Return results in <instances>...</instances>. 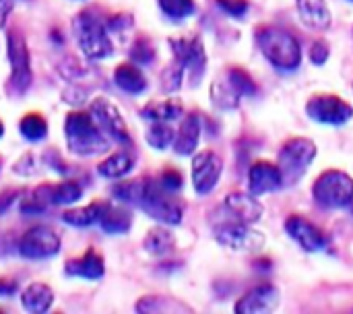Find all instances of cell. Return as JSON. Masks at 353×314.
Listing matches in <instances>:
<instances>
[{
    "label": "cell",
    "instance_id": "obj_1",
    "mask_svg": "<svg viewBox=\"0 0 353 314\" xmlns=\"http://www.w3.org/2000/svg\"><path fill=\"white\" fill-rule=\"evenodd\" d=\"M265 58L279 70H296L302 62V48L294 33L275 25H263L254 33Z\"/></svg>",
    "mask_w": 353,
    "mask_h": 314
},
{
    "label": "cell",
    "instance_id": "obj_2",
    "mask_svg": "<svg viewBox=\"0 0 353 314\" xmlns=\"http://www.w3.org/2000/svg\"><path fill=\"white\" fill-rule=\"evenodd\" d=\"M64 133H66L68 149L83 157L103 153L110 147V143L97 128L93 116L85 112H70L64 122Z\"/></svg>",
    "mask_w": 353,
    "mask_h": 314
},
{
    "label": "cell",
    "instance_id": "obj_3",
    "mask_svg": "<svg viewBox=\"0 0 353 314\" xmlns=\"http://www.w3.org/2000/svg\"><path fill=\"white\" fill-rule=\"evenodd\" d=\"M72 33L77 37V43H79L81 52L89 60H101V58H108L114 52V46H112V39L108 35L105 25L91 10H83V12H79L74 17Z\"/></svg>",
    "mask_w": 353,
    "mask_h": 314
},
{
    "label": "cell",
    "instance_id": "obj_4",
    "mask_svg": "<svg viewBox=\"0 0 353 314\" xmlns=\"http://www.w3.org/2000/svg\"><path fill=\"white\" fill-rule=\"evenodd\" d=\"M254 93H256V83L240 66H230L211 85V101L219 110H234L238 108L244 95H254Z\"/></svg>",
    "mask_w": 353,
    "mask_h": 314
},
{
    "label": "cell",
    "instance_id": "obj_5",
    "mask_svg": "<svg viewBox=\"0 0 353 314\" xmlns=\"http://www.w3.org/2000/svg\"><path fill=\"white\" fill-rule=\"evenodd\" d=\"M316 157V145L310 139H290L281 151H279V159H277V168L281 172V180L283 186H294L302 180V176L306 174V170L310 168V164Z\"/></svg>",
    "mask_w": 353,
    "mask_h": 314
},
{
    "label": "cell",
    "instance_id": "obj_6",
    "mask_svg": "<svg viewBox=\"0 0 353 314\" xmlns=\"http://www.w3.org/2000/svg\"><path fill=\"white\" fill-rule=\"evenodd\" d=\"M312 197L325 209H343L353 203V178L341 170H327L316 178Z\"/></svg>",
    "mask_w": 353,
    "mask_h": 314
},
{
    "label": "cell",
    "instance_id": "obj_7",
    "mask_svg": "<svg viewBox=\"0 0 353 314\" xmlns=\"http://www.w3.org/2000/svg\"><path fill=\"white\" fill-rule=\"evenodd\" d=\"M172 195L174 193L163 188V184L159 180L147 178V186H145V193H143L139 205L155 222L168 224V226H178L182 222V207H180V203H176L172 199Z\"/></svg>",
    "mask_w": 353,
    "mask_h": 314
},
{
    "label": "cell",
    "instance_id": "obj_8",
    "mask_svg": "<svg viewBox=\"0 0 353 314\" xmlns=\"http://www.w3.org/2000/svg\"><path fill=\"white\" fill-rule=\"evenodd\" d=\"M83 197V188L77 182L41 184L33 190L31 199L21 205L23 213H41L50 205H72Z\"/></svg>",
    "mask_w": 353,
    "mask_h": 314
},
{
    "label": "cell",
    "instance_id": "obj_9",
    "mask_svg": "<svg viewBox=\"0 0 353 314\" xmlns=\"http://www.w3.org/2000/svg\"><path fill=\"white\" fill-rule=\"evenodd\" d=\"M263 215V205L254 199V195L244 193H232L225 197V201L213 211L211 222L213 226L225 224V222H238V224H256Z\"/></svg>",
    "mask_w": 353,
    "mask_h": 314
},
{
    "label": "cell",
    "instance_id": "obj_10",
    "mask_svg": "<svg viewBox=\"0 0 353 314\" xmlns=\"http://www.w3.org/2000/svg\"><path fill=\"white\" fill-rule=\"evenodd\" d=\"M215 238L219 244L240 251V253H259L265 246V234L250 228V224H238V222H225L217 224Z\"/></svg>",
    "mask_w": 353,
    "mask_h": 314
},
{
    "label": "cell",
    "instance_id": "obj_11",
    "mask_svg": "<svg viewBox=\"0 0 353 314\" xmlns=\"http://www.w3.org/2000/svg\"><path fill=\"white\" fill-rule=\"evenodd\" d=\"M170 48L174 52L176 62H180L190 72V85L196 87L205 68H207V52L199 35H184L170 39Z\"/></svg>",
    "mask_w": 353,
    "mask_h": 314
},
{
    "label": "cell",
    "instance_id": "obj_12",
    "mask_svg": "<svg viewBox=\"0 0 353 314\" xmlns=\"http://www.w3.org/2000/svg\"><path fill=\"white\" fill-rule=\"evenodd\" d=\"M306 112L312 120L321 124H345L347 120L353 118V108L341 97L337 95H312L306 104Z\"/></svg>",
    "mask_w": 353,
    "mask_h": 314
},
{
    "label": "cell",
    "instance_id": "obj_13",
    "mask_svg": "<svg viewBox=\"0 0 353 314\" xmlns=\"http://www.w3.org/2000/svg\"><path fill=\"white\" fill-rule=\"evenodd\" d=\"M91 116H93L95 124H99V128L105 130L114 141H118L122 145L132 143L122 114L118 112V108L108 97H95L91 101Z\"/></svg>",
    "mask_w": 353,
    "mask_h": 314
},
{
    "label": "cell",
    "instance_id": "obj_14",
    "mask_svg": "<svg viewBox=\"0 0 353 314\" xmlns=\"http://www.w3.org/2000/svg\"><path fill=\"white\" fill-rule=\"evenodd\" d=\"M8 62L12 68L10 83L19 93H23L31 85V64H29V52H27L25 37L19 29L8 31Z\"/></svg>",
    "mask_w": 353,
    "mask_h": 314
},
{
    "label": "cell",
    "instance_id": "obj_15",
    "mask_svg": "<svg viewBox=\"0 0 353 314\" xmlns=\"http://www.w3.org/2000/svg\"><path fill=\"white\" fill-rule=\"evenodd\" d=\"M223 172V161L215 151H201L194 159H192V184L194 190L199 195H209Z\"/></svg>",
    "mask_w": 353,
    "mask_h": 314
},
{
    "label": "cell",
    "instance_id": "obj_16",
    "mask_svg": "<svg viewBox=\"0 0 353 314\" xmlns=\"http://www.w3.org/2000/svg\"><path fill=\"white\" fill-rule=\"evenodd\" d=\"M60 251V238L46 226H35L21 238L19 253L25 259H48Z\"/></svg>",
    "mask_w": 353,
    "mask_h": 314
},
{
    "label": "cell",
    "instance_id": "obj_17",
    "mask_svg": "<svg viewBox=\"0 0 353 314\" xmlns=\"http://www.w3.org/2000/svg\"><path fill=\"white\" fill-rule=\"evenodd\" d=\"M285 232L306 253H319L327 246V236L302 215H290L285 219Z\"/></svg>",
    "mask_w": 353,
    "mask_h": 314
},
{
    "label": "cell",
    "instance_id": "obj_18",
    "mask_svg": "<svg viewBox=\"0 0 353 314\" xmlns=\"http://www.w3.org/2000/svg\"><path fill=\"white\" fill-rule=\"evenodd\" d=\"M279 304V292L277 288L263 284L252 290H248L236 304L238 314H267L273 313Z\"/></svg>",
    "mask_w": 353,
    "mask_h": 314
},
{
    "label": "cell",
    "instance_id": "obj_19",
    "mask_svg": "<svg viewBox=\"0 0 353 314\" xmlns=\"http://www.w3.org/2000/svg\"><path fill=\"white\" fill-rule=\"evenodd\" d=\"M281 186H283V180H281V172L277 166H273L269 161H254L252 164L250 174H248L250 195L261 197V195L279 190Z\"/></svg>",
    "mask_w": 353,
    "mask_h": 314
},
{
    "label": "cell",
    "instance_id": "obj_20",
    "mask_svg": "<svg viewBox=\"0 0 353 314\" xmlns=\"http://www.w3.org/2000/svg\"><path fill=\"white\" fill-rule=\"evenodd\" d=\"M300 19L306 27L314 31H327L333 23L327 0H296Z\"/></svg>",
    "mask_w": 353,
    "mask_h": 314
},
{
    "label": "cell",
    "instance_id": "obj_21",
    "mask_svg": "<svg viewBox=\"0 0 353 314\" xmlns=\"http://www.w3.org/2000/svg\"><path fill=\"white\" fill-rule=\"evenodd\" d=\"M66 273L72 277H83V279H101L105 273L103 259L97 251L89 248L81 259H70L64 265Z\"/></svg>",
    "mask_w": 353,
    "mask_h": 314
},
{
    "label": "cell",
    "instance_id": "obj_22",
    "mask_svg": "<svg viewBox=\"0 0 353 314\" xmlns=\"http://www.w3.org/2000/svg\"><path fill=\"white\" fill-rule=\"evenodd\" d=\"M199 139H201V120L196 114H188L174 139V151L178 155H192L199 147Z\"/></svg>",
    "mask_w": 353,
    "mask_h": 314
},
{
    "label": "cell",
    "instance_id": "obj_23",
    "mask_svg": "<svg viewBox=\"0 0 353 314\" xmlns=\"http://www.w3.org/2000/svg\"><path fill=\"white\" fill-rule=\"evenodd\" d=\"M108 203L103 201H93L89 203L87 207H77V209H66L62 213V222H66L68 226H74V228H87V226H93V224H99L103 213L108 211Z\"/></svg>",
    "mask_w": 353,
    "mask_h": 314
},
{
    "label": "cell",
    "instance_id": "obj_24",
    "mask_svg": "<svg viewBox=\"0 0 353 314\" xmlns=\"http://www.w3.org/2000/svg\"><path fill=\"white\" fill-rule=\"evenodd\" d=\"M21 302H23V308H25L27 313H48L50 306H52V302H54V294H52V290H50L48 286H43V284H31V286L23 292Z\"/></svg>",
    "mask_w": 353,
    "mask_h": 314
},
{
    "label": "cell",
    "instance_id": "obj_25",
    "mask_svg": "<svg viewBox=\"0 0 353 314\" xmlns=\"http://www.w3.org/2000/svg\"><path fill=\"white\" fill-rule=\"evenodd\" d=\"M114 81L122 91L132 95H139L147 89V79L134 64H120L114 70Z\"/></svg>",
    "mask_w": 353,
    "mask_h": 314
},
{
    "label": "cell",
    "instance_id": "obj_26",
    "mask_svg": "<svg viewBox=\"0 0 353 314\" xmlns=\"http://www.w3.org/2000/svg\"><path fill=\"white\" fill-rule=\"evenodd\" d=\"M182 114H184V106L176 97H170V99H163V101H151L141 112V116L147 118V120H151V122L153 120H165V122H170V120L180 118Z\"/></svg>",
    "mask_w": 353,
    "mask_h": 314
},
{
    "label": "cell",
    "instance_id": "obj_27",
    "mask_svg": "<svg viewBox=\"0 0 353 314\" xmlns=\"http://www.w3.org/2000/svg\"><path fill=\"white\" fill-rule=\"evenodd\" d=\"M130 224H132V213L126 207H108V211L99 222L101 230L108 234H124L130 230Z\"/></svg>",
    "mask_w": 353,
    "mask_h": 314
},
{
    "label": "cell",
    "instance_id": "obj_28",
    "mask_svg": "<svg viewBox=\"0 0 353 314\" xmlns=\"http://www.w3.org/2000/svg\"><path fill=\"white\" fill-rule=\"evenodd\" d=\"M176 246V238L165 228H153L145 236V248L155 257H168Z\"/></svg>",
    "mask_w": 353,
    "mask_h": 314
},
{
    "label": "cell",
    "instance_id": "obj_29",
    "mask_svg": "<svg viewBox=\"0 0 353 314\" xmlns=\"http://www.w3.org/2000/svg\"><path fill=\"white\" fill-rule=\"evenodd\" d=\"M132 168H134V157L132 155H128V153H114V155H110L108 159H103L97 166V172L103 178H122Z\"/></svg>",
    "mask_w": 353,
    "mask_h": 314
},
{
    "label": "cell",
    "instance_id": "obj_30",
    "mask_svg": "<svg viewBox=\"0 0 353 314\" xmlns=\"http://www.w3.org/2000/svg\"><path fill=\"white\" fill-rule=\"evenodd\" d=\"M176 133L165 120H153V124L147 128V143L155 149H168L174 145Z\"/></svg>",
    "mask_w": 353,
    "mask_h": 314
},
{
    "label": "cell",
    "instance_id": "obj_31",
    "mask_svg": "<svg viewBox=\"0 0 353 314\" xmlns=\"http://www.w3.org/2000/svg\"><path fill=\"white\" fill-rule=\"evenodd\" d=\"M147 186V178H137V180H128V182H120L112 188V195L122 201V203H141V197L145 193Z\"/></svg>",
    "mask_w": 353,
    "mask_h": 314
},
{
    "label": "cell",
    "instance_id": "obj_32",
    "mask_svg": "<svg viewBox=\"0 0 353 314\" xmlns=\"http://www.w3.org/2000/svg\"><path fill=\"white\" fill-rule=\"evenodd\" d=\"M137 313H190L188 308H184L182 304L170 300V298H161V296H147L143 300H139L137 304Z\"/></svg>",
    "mask_w": 353,
    "mask_h": 314
},
{
    "label": "cell",
    "instance_id": "obj_33",
    "mask_svg": "<svg viewBox=\"0 0 353 314\" xmlns=\"http://www.w3.org/2000/svg\"><path fill=\"white\" fill-rule=\"evenodd\" d=\"M21 135L29 141H41L48 135V124L39 114H27L21 120Z\"/></svg>",
    "mask_w": 353,
    "mask_h": 314
},
{
    "label": "cell",
    "instance_id": "obj_34",
    "mask_svg": "<svg viewBox=\"0 0 353 314\" xmlns=\"http://www.w3.org/2000/svg\"><path fill=\"white\" fill-rule=\"evenodd\" d=\"M159 8L170 17V19H186L196 12L194 0H157Z\"/></svg>",
    "mask_w": 353,
    "mask_h": 314
},
{
    "label": "cell",
    "instance_id": "obj_35",
    "mask_svg": "<svg viewBox=\"0 0 353 314\" xmlns=\"http://www.w3.org/2000/svg\"><path fill=\"white\" fill-rule=\"evenodd\" d=\"M184 72H186V68L180 62H174L172 66H168L163 70V75H161V87H163V91H168V93L178 91L180 85H182V81H184Z\"/></svg>",
    "mask_w": 353,
    "mask_h": 314
},
{
    "label": "cell",
    "instance_id": "obj_36",
    "mask_svg": "<svg viewBox=\"0 0 353 314\" xmlns=\"http://www.w3.org/2000/svg\"><path fill=\"white\" fill-rule=\"evenodd\" d=\"M130 58H132L134 62H139V64H151L153 58H155V48H153V43H151L149 39H145V37H139V39L132 43V48H130Z\"/></svg>",
    "mask_w": 353,
    "mask_h": 314
},
{
    "label": "cell",
    "instance_id": "obj_37",
    "mask_svg": "<svg viewBox=\"0 0 353 314\" xmlns=\"http://www.w3.org/2000/svg\"><path fill=\"white\" fill-rule=\"evenodd\" d=\"M219 4V8L232 17H244L250 8L248 0H215Z\"/></svg>",
    "mask_w": 353,
    "mask_h": 314
},
{
    "label": "cell",
    "instance_id": "obj_38",
    "mask_svg": "<svg viewBox=\"0 0 353 314\" xmlns=\"http://www.w3.org/2000/svg\"><path fill=\"white\" fill-rule=\"evenodd\" d=\"M159 182H161L163 188H168L170 193H178V190L182 188V184H184L182 174H180L178 170H165V172L161 174Z\"/></svg>",
    "mask_w": 353,
    "mask_h": 314
},
{
    "label": "cell",
    "instance_id": "obj_39",
    "mask_svg": "<svg viewBox=\"0 0 353 314\" xmlns=\"http://www.w3.org/2000/svg\"><path fill=\"white\" fill-rule=\"evenodd\" d=\"M329 58V46L325 41H314L310 48V60L314 64H325Z\"/></svg>",
    "mask_w": 353,
    "mask_h": 314
},
{
    "label": "cell",
    "instance_id": "obj_40",
    "mask_svg": "<svg viewBox=\"0 0 353 314\" xmlns=\"http://www.w3.org/2000/svg\"><path fill=\"white\" fill-rule=\"evenodd\" d=\"M130 25H132L130 14H116V17L110 19V29H114V31H122V29H126Z\"/></svg>",
    "mask_w": 353,
    "mask_h": 314
},
{
    "label": "cell",
    "instance_id": "obj_41",
    "mask_svg": "<svg viewBox=\"0 0 353 314\" xmlns=\"http://www.w3.org/2000/svg\"><path fill=\"white\" fill-rule=\"evenodd\" d=\"M10 10H12V0H0V27H4Z\"/></svg>",
    "mask_w": 353,
    "mask_h": 314
},
{
    "label": "cell",
    "instance_id": "obj_42",
    "mask_svg": "<svg viewBox=\"0 0 353 314\" xmlns=\"http://www.w3.org/2000/svg\"><path fill=\"white\" fill-rule=\"evenodd\" d=\"M17 199V193L14 190H8V193H4V195H0V213L2 211H6L10 205H12V201Z\"/></svg>",
    "mask_w": 353,
    "mask_h": 314
},
{
    "label": "cell",
    "instance_id": "obj_43",
    "mask_svg": "<svg viewBox=\"0 0 353 314\" xmlns=\"http://www.w3.org/2000/svg\"><path fill=\"white\" fill-rule=\"evenodd\" d=\"M14 290H17V284L14 282L0 279V296H10V294H14Z\"/></svg>",
    "mask_w": 353,
    "mask_h": 314
},
{
    "label": "cell",
    "instance_id": "obj_44",
    "mask_svg": "<svg viewBox=\"0 0 353 314\" xmlns=\"http://www.w3.org/2000/svg\"><path fill=\"white\" fill-rule=\"evenodd\" d=\"M2 135H4V124L0 122V137H2Z\"/></svg>",
    "mask_w": 353,
    "mask_h": 314
},
{
    "label": "cell",
    "instance_id": "obj_45",
    "mask_svg": "<svg viewBox=\"0 0 353 314\" xmlns=\"http://www.w3.org/2000/svg\"><path fill=\"white\" fill-rule=\"evenodd\" d=\"M352 2H353V0H352Z\"/></svg>",
    "mask_w": 353,
    "mask_h": 314
}]
</instances>
